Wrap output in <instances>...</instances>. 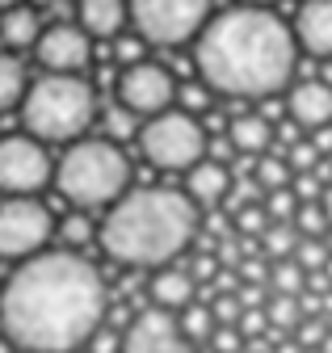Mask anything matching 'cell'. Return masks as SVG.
Returning <instances> with one entry per match:
<instances>
[{
    "mask_svg": "<svg viewBox=\"0 0 332 353\" xmlns=\"http://www.w3.org/2000/svg\"><path fill=\"white\" fill-rule=\"evenodd\" d=\"M105 278L76 248L21 261L0 286V332L25 353H80L105 328Z\"/></svg>",
    "mask_w": 332,
    "mask_h": 353,
    "instance_id": "cell-1",
    "label": "cell"
},
{
    "mask_svg": "<svg viewBox=\"0 0 332 353\" xmlns=\"http://www.w3.org/2000/svg\"><path fill=\"white\" fill-rule=\"evenodd\" d=\"M198 76L223 97H253L265 101L290 84L299 63L295 26H286L269 9L236 5L211 17L194 42Z\"/></svg>",
    "mask_w": 332,
    "mask_h": 353,
    "instance_id": "cell-2",
    "label": "cell"
},
{
    "mask_svg": "<svg viewBox=\"0 0 332 353\" xmlns=\"http://www.w3.org/2000/svg\"><path fill=\"white\" fill-rule=\"evenodd\" d=\"M198 236V206L185 190L139 185L118 198L97 228V244L110 261L131 270H164Z\"/></svg>",
    "mask_w": 332,
    "mask_h": 353,
    "instance_id": "cell-3",
    "label": "cell"
},
{
    "mask_svg": "<svg viewBox=\"0 0 332 353\" xmlns=\"http://www.w3.org/2000/svg\"><path fill=\"white\" fill-rule=\"evenodd\" d=\"M97 122V97L85 76L47 72L30 84L21 101V126L38 143H80V135Z\"/></svg>",
    "mask_w": 332,
    "mask_h": 353,
    "instance_id": "cell-4",
    "label": "cell"
},
{
    "mask_svg": "<svg viewBox=\"0 0 332 353\" xmlns=\"http://www.w3.org/2000/svg\"><path fill=\"white\" fill-rule=\"evenodd\" d=\"M55 190L80 210L114 206L118 198L131 194V160L105 135L101 139H80L55 164Z\"/></svg>",
    "mask_w": 332,
    "mask_h": 353,
    "instance_id": "cell-5",
    "label": "cell"
},
{
    "mask_svg": "<svg viewBox=\"0 0 332 353\" xmlns=\"http://www.w3.org/2000/svg\"><path fill=\"white\" fill-rule=\"evenodd\" d=\"M139 152L152 168L164 172H189L194 164L206 160V130L194 114L185 110H164L143 122L139 130Z\"/></svg>",
    "mask_w": 332,
    "mask_h": 353,
    "instance_id": "cell-6",
    "label": "cell"
},
{
    "mask_svg": "<svg viewBox=\"0 0 332 353\" xmlns=\"http://www.w3.org/2000/svg\"><path fill=\"white\" fill-rule=\"evenodd\" d=\"M131 21L143 42L181 47L211 26V0H131Z\"/></svg>",
    "mask_w": 332,
    "mask_h": 353,
    "instance_id": "cell-7",
    "label": "cell"
},
{
    "mask_svg": "<svg viewBox=\"0 0 332 353\" xmlns=\"http://www.w3.org/2000/svg\"><path fill=\"white\" fill-rule=\"evenodd\" d=\"M55 236V214L38 198H5L0 202V256L5 261H30L47 252Z\"/></svg>",
    "mask_w": 332,
    "mask_h": 353,
    "instance_id": "cell-8",
    "label": "cell"
},
{
    "mask_svg": "<svg viewBox=\"0 0 332 353\" xmlns=\"http://www.w3.org/2000/svg\"><path fill=\"white\" fill-rule=\"evenodd\" d=\"M51 181H55V164L34 135L0 139V194L38 198V190H47Z\"/></svg>",
    "mask_w": 332,
    "mask_h": 353,
    "instance_id": "cell-9",
    "label": "cell"
},
{
    "mask_svg": "<svg viewBox=\"0 0 332 353\" xmlns=\"http://www.w3.org/2000/svg\"><path fill=\"white\" fill-rule=\"evenodd\" d=\"M177 88L181 84H173L169 68L143 59V63L122 68V76H118V105H127L131 114L156 118V114H164V110L177 101Z\"/></svg>",
    "mask_w": 332,
    "mask_h": 353,
    "instance_id": "cell-10",
    "label": "cell"
},
{
    "mask_svg": "<svg viewBox=\"0 0 332 353\" xmlns=\"http://www.w3.org/2000/svg\"><path fill=\"white\" fill-rule=\"evenodd\" d=\"M93 59V38L80 30V26H68V21H55L43 30L38 38V63L47 72H59V76H80Z\"/></svg>",
    "mask_w": 332,
    "mask_h": 353,
    "instance_id": "cell-11",
    "label": "cell"
},
{
    "mask_svg": "<svg viewBox=\"0 0 332 353\" xmlns=\"http://www.w3.org/2000/svg\"><path fill=\"white\" fill-rule=\"evenodd\" d=\"M122 353H198V349L181 332L173 312L147 307V312H135V320L127 328V349H122Z\"/></svg>",
    "mask_w": 332,
    "mask_h": 353,
    "instance_id": "cell-12",
    "label": "cell"
},
{
    "mask_svg": "<svg viewBox=\"0 0 332 353\" xmlns=\"http://www.w3.org/2000/svg\"><path fill=\"white\" fill-rule=\"evenodd\" d=\"M286 114H290V122H299L307 135H311V130L332 126V84H324V80H299L286 93Z\"/></svg>",
    "mask_w": 332,
    "mask_h": 353,
    "instance_id": "cell-13",
    "label": "cell"
},
{
    "mask_svg": "<svg viewBox=\"0 0 332 353\" xmlns=\"http://www.w3.org/2000/svg\"><path fill=\"white\" fill-rule=\"evenodd\" d=\"M299 47L315 59H332V0H307L295 17Z\"/></svg>",
    "mask_w": 332,
    "mask_h": 353,
    "instance_id": "cell-14",
    "label": "cell"
},
{
    "mask_svg": "<svg viewBox=\"0 0 332 353\" xmlns=\"http://www.w3.org/2000/svg\"><path fill=\"white\" fill-rule=\"evenodd\" d=\"M152 303L160 312H185L198 303V278L181 265H164L152 274Z\"/></svg>",
    "mask_w": 332,
    "mask_h": 353,
    "instance_id": "cell-15",
    "label": "cell"
},
{
    "mask_svg": "<svg viewBox=\"0 0 332 353\" xmlns=\"http://www.w3.org/2000/svg\"><path fill=\"white\" fill-rule=\"evenodd\" d=\"M80 30H85L89 38H122V30H127L131 21V0H80Z\"/></svg>",
    "mask_w": 332,
    "mask_h": 353,
    "instance_id": "cell-16",
    "label": "cell"
},
{
    "mask_svg": "<svg viewBox=\"0 0 332 353\" xmlns=\"http://www.w3.org/2000/svg\"><path fill=\"white\" fill-rule=\"evenodd\" d=\"M185 194L194 198V206H219L227 194H231V176H227V164L206 156L202 164H194L185 172Z\"/></svg>",
    "mask_w": 332,
    "mask_h": 353,
    "instance_id": "cell-17",
    "label": "cell"
},
{
    "mask_svg": "<svg viewBox=\"0 0 332 353\" xmlns=\"http://www.w3.org/2000/svg\"><path fill=\"white\" fill-rule=\"evenodd\" d=\"M227 139H231V148L240 156H257L261 160L269 152V143H273V126H269L265 114H240L227 126Z\"/></svg>",
    "mask_w": 332,
    "mask_h": 353,
    "instance_id": "cell-18",
    "label": "cell"
},
{
    "mask_svg": "<svg viewBox=\"0 0 332 353\" xmlns=\"http://www.w3.org/2000/svg\"><path fill=\"white\" fill-rule=\"evenodd\" d=\"M38 38H43V26H38V13L30 5L5 9V17H0V42H5V47H13V51L38 47Z\"/></svg>",
    "mask_w": 332,
    "mask_h": 353,
    "instance_id": "cell-19",
    "label": "cell"
},
{
    "mask_svg": "<svg viewBox=\"0 0 332 353\" xmlns=\"http://www.w3.org/2000/svg\"><path fill=\"white\" fill-rule=\"evenodd\" d=\"M30 93V80H25V68L17 55H5L0 51V114L5 110H17Z\"/></svg>",
    "mask_w": 332,
    "mask_h": 353,
    "instance_id": "cell-20",
    "label": "cell"
},
{
    "mask_svg": "<svg viewBox=\"0 0 332 353\" xmlns=\"http://www.w3.org/2000/svg\"><path fill=\"white\" fill-rule=\"evenodd\" d=\"M299 244H303V236H299L295 223H269V232L261 236V252L269 256V265L273 261H295Z\"/></svg>",
    "mask_w": 332,
    "mask_h": 353,
    "instance_id": "cell-21",
    "label": "cell"
},
{
    "mask_svg": "<svg viewBox=\"0 0 332 353\" xmlns=\"http://www.w3.org/2000/svg\"><path fill=\"white\" fill-rule=\"evenodd\" d=\"M253 181L261 185V194H278V190L295 185V168H290L286 156H261L253 168Z\"/></svg>",
    "mask_w": 332,
    "mask_h": 353,
    "instance_id": "cell-22",
    "label": "cell"
},
{
    "mask_svg": "<svg viewBox=\"0 0 332 353\" xmlns=\"http://www.w3.org/2000/svg\"><path fill=\"white\" fill-rule=\"evenodd\" d=\"M177 324H181V332H185L194 345H211V336H215V328H219V320H215V312H211V303H194V307H185Z\"/></svg>",
    "mask_w": 332,
    "mask_h": 353,
    "instance_id": "cell-23",
    "label": "cell"
},
{
    "mask_svg": "<svg viewBox=\"0 0 332 353\" xmlns=\"http://www.w3.org/2000/svg\"><path fill=\"white\" fill-rule=\"evenodd\" d=\"M307 270L299 261H273V270H269V294H295V299H303V290H307Z\"/></svg>",
    "mask_w": 332,
    "mask_h": 353,
    "instance_id": "cell-24",
    "label": "cell"
},
{
    "mask_svg": "<svg viewBox=\"0 0 332 353\" xmlns=\"http://www.w3.org/2000/svg\"><path fill=\"white\" fill-rule=\"evenodd\" d=\"M269 324L278 328V332H295L307 316H303V299H295V294H269Z\"/></svg>",
    "mask_w": 332,
    "mask_h": 353,
    "instance_id": "cell-25",
    "label": "cell"
},
{
    "mask_svg": "<svg viewBox=\"0 0 332 353\" xmlns=\"http://www.w3.org/2000/svg\"><path fill=\"white\" fill-rule=\"evenodd\" d=\"M295 228H299V236H307V240H324V236L332 232V219H328V210H324L320 202H303L299 214H295Z\"/></svg>",
    "mask_w": 332,
    "mask_h": 353,
    "instance_id": "cell-26",
    "label": "cell"
},
{
    "mask_svg": "<svg viewBox=\"0 0 332 353\" xmlns=\"http://www.w3.org/2000/svg\"><path fill=\"white\" fill-rule=\"evenodd\" d=\"M135 122H139V114H131L127 105H114V110H105V139L122 143V139H131V135H139L143 126H135Z\"/></svg>",
    "mask_w": 332,
    "mask_h": 353,
    "instance_id": "cell-27",
    "label": "cell"
},
{
    "mask_svg": "<svg viewBox=\"0 0 332 353\" xmlns=\"http://www.w3.org/2000/svg\"><path fill=\"white\" fill-rule=\"evenodd\" d=\"M295 261L303 265L307 274H324L328 265H332V252H328V240H307L303 236V244H299V252H295Z\"/></svg>",
    "mask_w": 332,
    "mask_h": 353,
    "instance_id": "cell-28",
    "label": "cell"
},
{
    "mask_svg": "<svg viewBox=\"0 0 332 353\" xmlns=\"http://www.w3.org/2000/svg\"><path fill=\"white\" fill-rule=\"evenodd\" d=\"M211 93H215V88L206 84V80H194V84H181V88H177V101H181V110H185V114H194V118H198L206 105H211Z\"/></svg>",
    "mask_w": 332,
    "mask_h": 353,
    "instance_id": "cell-29",
    "label": "cell"
},
{
    "mask_svg": "<svg viewBox=\"0 0 332 353\" xmlns=\"http://www.w3.org/2000/svg\"><path fill=\"white\" fill-rule=\"evenodd\" d=\"M59 236H63V240H68L72 248H80V244H89V240H93L97 232H93V223H89V219H85V214H72V219H68V223L59 228Z\"/></svg>",
    "mask_w": 332,
    "mask_h": 353,
    "instance_id": "cell-30",
    "label": "cell"
},
{
    "mask_svg": "<svg viewBox=\"0 0 332 353\" xmlns=\"http://www.w3.org/2000/svg\"><path fill=\"white\" fill-rule=\"evenodd\" d=\"M248 345H244V332L240 328H215V336H211V353H244Z\"/></svg>",
    "mask_w": 332,
    "mask_h": 353,
    "instance_id": "cell-31",
    "label": "cell"
},
{
    "mask_svg": "<svg viewBox=\"0 0 332 353\" xmlns=\"http://www.w3.org/2000/svg\"><path fill=\"white\" fill-rule=\"evenodd\" d=\"M118 59L122 63H143V42H135V38H118Z\"/></svg>",
    "mask_w": 332,
    "mask_h": 353,
    "instance_id": "cell-32",
    "label": "cell"
},
{
    "mask_svg": "<svg viewBox=\"0 0 332 353\" xmlns=\"http://www.w3.org/2000/svg\"><path fill=\"white\" fill-rule=\"evenodd\" d=\"M320 206L328 210V219H332V181H328V190H324V198H320Z\"/></svg>",
    "mask_w": 332,
    "mask_h": 353,
    "instance_id": "cell-33",
    "label": "cell"
},
{
    "mask_svg": "<svg viewBox=\"0 0 332 353\" xmlns=\"http://www.w3.org/2000/svg\"><path fill=\"white\" fill-rule=\"evenodd\" d=\"M240 5H253V9H269L273 0H240Z\"/></svg>",
    "mask_w": 332,
    "mask_h": 353,
    "instance_id": "cell-34",
    "label": "cell"
},
{
    "mask_svg": "<svg viewBox=\"0 0 332 353\" xmlns=\"http://www.w3.org/2000/svg\"><path fill=\"white\" fill-rule=\"evenodd\" d=\"M324 84H332V59H324V76H320Z\"/></svg>",
    "mask_w": 332,
    "mask_h": 353,
    "instance_id": "cell-35",
    "label": "cell"
},
{
    "mask_svg": "<svg viewBox=\"0 0 332 353\" xmlns=\"http://www.w3.org/2000/svg\"><path fill=\"white\" fill-rule=\"evenodd\" d=\"M17 5H25V0H0V13H5V9H17Z\"/></svg>",
    "mask_w": 332,
    "mask_h": 353,
    "instance_id": "cell-36",
    "label": "cell"
},
{
    "mask_svg": "<svg viewBox=\"0 0 332 353\" xmlns=\"http://www.w3.org/2000/svg\"><path fill=\"white\" fill-rule=\"evenodd\" d=\"M244 353H269V349H253V345H248V349H244Z\"/></svg>",
    "mask_w": 332,
    "mask_h": 353,
    "instance_id": "cell-37",
    "label": "cell"
},
{
    "mask_svg": "<svg viewBox=\"0 0 332 353\" xmlns=\"http://www.w3.org/2000/svg\"><path fill=\"white\" fill-rule=\"evenodd\" d=\"M324 240H328V252H332V232H328V236H324Z\"/></svg>",
    "mask_w": 332,
    "mask_h": 353,
    "instance_id": "cell-38",
    "label": "cell"
},
{
    "mask_svg": "<svg viewBox=\"0 0 332 353\" xmlns=\"http://www.w3.org/2000/svg\"><path fill=\"white\" fill-rule=\"evenodd\" d=\"M328 168H332V160H328Z\"/></svg>",
    "mask_w": 332,
    "mask_h": 353,
    "instance_id": "cell-39",
    "label": "cell"
}]
</instances>
